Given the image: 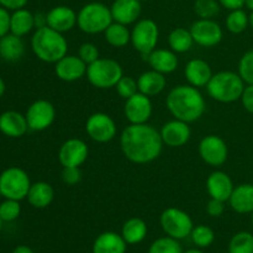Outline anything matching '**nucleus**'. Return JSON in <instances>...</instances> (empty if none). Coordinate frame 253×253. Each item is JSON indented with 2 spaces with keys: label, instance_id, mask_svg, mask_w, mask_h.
I'll return each instance as SVG.
<instances>
[{
  "label": "nucleus",
  "instance_id": "nucleus-13",
  "mask_svg": "<svg viewBox=\"0 0 253 253\" xmlns=\"http://www.w3.org/2000/svg\"><path fill=\"white\" fill-rule=\"evenodd\" d=\"M189 30L192 32L194 43L207 48L219 44L224 37L221 26L212 19L197 20L193 22Z\"/></svg>",
  "mask_w": 253,
  "mask_h": 253
},
{
  "label": "nucleus",
  "instance_id": "nucleus-40",
  "mask_svg": "<svg viewBox=\"0 0 253 253\" xmlns=\"http://www.w3.org/2000/svg\"><path fill=\"white\" fill-rule=\"evenodd\" d=\"M116 93L119 94V96H121L123 99H128L132 95H135L136 93H138V86H137V79L132 78V77L124 76L120 81L118 82L115 86Z\"/></svg>",
  "mask_w": 253,
  "mask_h": 253
},
{
  "label": "nucleus",
  "instance_id": "nucleus-6",
  "mask_svg": "<svg viewBox=\"0 0 253 253\" xmlns=\"http://www.w3.org/2000/svg\"><path fill=\"white\" fill-rule=\"evenodd\" d=\"M86 79L98 89L115 88L124 77V71L118 61L111 58H99L86 68Z\"/></svg>",
  "mask_w": 253,
  "mask_h": 253
},
{
  "label": "nucleus",
  "instance_id": "nucleus-16",
  "mask_svg": "<svg viewBox=\"0 0 253 253\" xmlns=\"http://www.w3.org/2000/svg\"><path fill=\"white\" fill-rule=\"evenodd\" d=\"M160 133L163 145L170 148H177L187 145L192 136V130L188 123L174 119L166 123L161 128Z\"/></svg>",
  "mask_w": 253,
  "mask_h": 253
},
{
  "label": "nucleus",
  "instance_id": "nucleus-37",
  "mask_svg": "<svg viewBox=\"0 0 253 253\" xmlns=\"http://www.w3.org/2000/svg\"><path fill=\"white\" fill-rule=\"evenodd\" d=\"M220 6L217 0H195L194 11L199 19H214L220 12Z\"/></svg>",
  "mask_w": 253,
  "mask_h": 253
},
{
  "label": "nucleus",
  "instance_id": "nucleus-14",
  "mask_svg": "<svg viewBox=\"0 0 253 253\" xmlns=\"http://www.w3.org/2000/svg\"><path fill=\"white\" fill-rule=\"evenodd\" d=\"M152 113L153 105L151 98L140 91L125 100L124 114L130 124H147Z\"/></svg>",
  "mask_w": 253,
  "mask_h": 253
},
{
  "label": "nucleus",
  "instance_id": "nucleus-56",
  "mask_svg": "<svg viewBox=\"0 0 253 253\" xmlns=\"http://www.w3.org/2000/svg\"><path fill=\"white\" fill-rule=\"evenodd\" d=\"M140 1H148V0H140Z\"/></svg>",
  "mask_w": 253,
  "mask_h": 253
},
{
  "label": "nucleus",
  "instance_id": "nucleus-33",
  "mask_svg": "<svg viewBox=\"0 0 253 253\" xmlns=\"http://www.w3.org/2000/svg\"><path fill=\"white\" fill-rule=\"evenodd\" d=\"M225 25H226L227 31H230L231 34H242V32L246 31L247 27L250 26L249 14H247L244 9L231 10V11L229 12V15L226 16Z\"/></svg>",
  "mask_w": 253,
  "mask_h": 253
},
{
  "label": "nucleus",
  "instance_id": "nucleus-38",
  "mask_svg": "<svg viewBox=\"0 0 253 253\" xmlns=\"http://www.w3.org/2000/svg\"><path fill=\"white\" fill-rule=\"evenodd\" d=\"M21 214V205L19 200L5 199L0 203V219L4 222L15 221Z\"/></svg>",
  "mask_w": 253,
  "mask_h": 253
},
{
  "label": "nucleus",
  "instance_id": "nucleus-35",
  "mask_svg": "<svg viewBox=\"0 0 253 253\" xmlns=\"http://www.w3.org/2000/svg\"><path fill=\"white\" fill-rule=\"evenodd\" d=\"M190 237L195 246L199 249H207L211 246L212 242L215 241V232L211 227L207 225H198L193 227Z\"/></svg>",
  "mask_w": 253,
  "mask_h": 253
},
{
  "label": "nucleus",
  "instance_id": "nucleus-3",
  "mask_svg": "<svg viewBox=\"0 0 253 253\" xmlns=\"http://www.w3.org/2000/svg\"><path fill=\"white\" fill-rule=\"evenodd\" d=\"M31 49L44 63H56L68 54V41L63 34L48 26L35 30L31 37Z\"/></svg>",
  "mask_w": 253,
  "mask_h": 253
},
{
  "label": "nucleus",
  "instance_id": "nucleus-48",
  "mask_svg": "<svg viewBox=\"0 0 253 253\" xmlns=\"http://www.w3.org/2000/svg\"><path fill=\"white\" fill-rule=\"evenodd\" d=\"M44 26H47V15L43 12L35 14V29H41Z\"/></svg>",
  "mask_w": 253,
  "mask_h": 253
},
{
  "label": "nucleus",
  "instance_id": "nucleus-46",
  "mask_svg": "<svg viewBox=\"0 0 253 253\" xmlns=\"http://www.w3.org/2000/svg\"><path fill=\"white\" fill-rule=\"evenodd\" d=\"M27 2H29V0H0V6L14 11V10L25 7Z\"/></svg>",
  "mask_w": 253,
  "mask_h": 253
},
{
  "label": "nucleus",
  "instance_id": "nucleus-42",
  "mask_svg": "<svg viewBox=\"0 0 253 253\" xmlns=\"http://www.w3.org/2000/svg\"><path fill=\"white\" fill-rule=\"evenodd\" d=\"M62 180L67 185H77L82 180V170L79 167H63Z\"/></svg>",
  "mask_w": 253,
  "mask_h": 253
},
{
  "label": "nucleus",
  "instance_id": "nucleus-19",
  "mask_svg": "<svg viewBox=\"0 0 253 253\" xmlns=\"http://www.w3.org/2000/svg\"><path fill=\"white\" fill-rule=\"evenodd\" d=\"M47 26L64 34L77 26V12L66 5L54 6L47 12Z\"/></svg>",
  "mask_w": 253,
  "mask_h": 253
},
{
  "label": "nucleus",
  "instance_id": "nucleus-54",
  "mask_svg": "<svg viewBox=\"0 0 253 253\" xmlns=\"http://www.w3.org/2000/svg\"><path fill=\"white\" fill-rule=\"evenodd\" d=\"M2 224H4V221H2V220L0 219V232H1V230H2Z\"/></svg>",
  "mask_w": 253,
  "mask_h": 253
},
{
  "label": "nucleus",
  "instance_id": "nucleus-26",
  "mask_svg": "<svg viewBox=\"0 0 253 253\" xmlns=\"http://www.w3.org/2000/svg\"><path fill=\"white\" fill-rule=\"evenodd\" d=\"M127 244L121 234L106 231L99 235L93 244V253H126Z\"/></svg>",
  "mask_w": 253,
  "mask_h": 253
},
{
  "label": "nucleus",
  "instance_id": "nucleus-17",
  "mask_svg": "<svg viewBox=\"0 0 253 253\" xmlns=\"http://www.w3.org/2000/svg\"><path fill=\"white\" fill-rule=\"evenodd\" d=\"M86 66L83 61L74 54H66L63 58L54 63V73L58 79L63 82H76L85 77Z\"/></svg>",
  "mask_w": 253,
  "mask_h": 253
},
{
  "label": "nucleus",
  "instance_id": "nucleus-24",
  "mask_svg": "<svg viewBox=\"0 0 253 253\" xmlns=\"http://www.w3.org/2000/svg\"><path fill=\"white\" fill-rule=\"evenodd\" d=\"M237 214H252L253 212V183H244L234 188L227 202Z\"/></svg>",
  "mask_w": 253,
  "mask_h": 253
},
{
  "label": "nucleus",
  "instance_id": "nucleus-11",
  "mask_svg": "<svg viewBox=\"0 0 253 253\" xmlns=\"http://www.w3.org/2000/svg\"><path fill=\"white\" fill-rule=\"evenodd\" d=\"M200 158L211 167H220L229 157V148L224 138L216 135H208L203 137L198 147Z\"/></svg>",
  "mask_w": 253,
  "mask_h": 253
},
{
  "label": "nucleus",
  "instance_id": "nucleus-44",
  "mask_svg": "<svg viewBox=\"0 0 253 253\" xmlns=\"http://www.w3.org/2000/svg\"><path fill=\"white\" fill-rule=\"evenodd\" d=\"M10 17L11 14L9 10L0 6V39L10 32Z\"/></svg>",
  "mask_w": 253,
  "mask_h": 253
},
{
  "label": "nucleus",
  "instance_id": "nucleus-32",
  "mask_svg": "<svg viewBox=\"0 0 253 253\" xmlns=\"http://www.w3.org/2000/svg\"><path fill=\"white\" fill-rule=\"evenodd\" d=\"M194 44L192 32L184 27H177L168 35V46L175 53H185L190 51Z\"/></svg>",
  "mask_w": 253,
  "mask_h": 253
},
{
  "label": "nucleus",
  "instance_id": "nucleus-5",
  "mask_svg": "<svg viewBox=\"0 0 253 253\" xmlns=\"http://www.w3.org/2000/svg\"><path fill=\"white\" fill-rule=\"evenodd\" d=\"M113 21L110 7L103 2L93 1L85 4L77 14V26L88 35L104 34Z\"/></svg>",
  "mask_w": 253,
  "mask_h": 253
},
{
  "label": "nucleus",
  "instance_id": "nucleus-34",
  "mask_svg": "<svg viewBox=\"0 0 253 253\" xmlns=\"http://www.w3.org/2000/svg\"><path fill=\"white\" fill-rule=\"evenodd\" d=\"M229 253H253V235L241 231L232 236L229 244Z\"/></svg>",
  "mask_w": 253,
  "mask_h": 253
},
{
  "label": "nucleus",
  "instance_id": "nucleus-21",
  "mask_svg": "<svg viewBox=\"0 0 253 253\" xmlns=\"http://www.w3.org/2000/svg\"><path fill=\"white\" fill-rule=\"evenodd\" d=\"M30 130L26 116L15 110L0 114V132L10 138H20Z\"/></svg>",
  "mask_w": 253,
  "mask_h": 253
},
{
  "label": "nucleus",
  "instance_id": "nucleus-39",
  "mask_svg": "<svg viewBox=\"0 0 253 253\" xmlns=\"http://www.w3.org/2000/svg\"><path fill=\"white\" fill-rule=\"evenodd\" d=\"M246 85L253 84V49L247 51L239 62V72Z\"/></svg>",
  "mask_w": 253,
  "mask_h": 253
},
{
  "label": "nucleus",
  "instance_id": "nucleus-1",
  "mask_svg": "<svg viewBox=\"0 0 253 253\" xmlns=\"http://www.w3.org/2000/svg\"><path fill=\"white\" fill-rule=\"evenodd\" d=\"M120 147L126 160L146 165L157 160L163 150L160 131L148 124H130L120 135Z\"/></svg>",
  "mask_w": 253,
  "mask_h": 253
},
{
  "label": "nucleus",
  "instance_id": "nucleus-55",
  "mask_svg": "<svg viewBox=\"0 0 253 253\" xmlns=\"http://www.w3.org/2000/svg\"><path fill=\"white\" fill-rule=\"evenodd\" d=\"M251 221H252V226H253V212L251 214Z\"/></svg>",
  "mask_w": 253,
  "mask_h": 253
},
{
  "label": "nucleus",
  "instance_id": "nucleus-27",
  "mask_svg": "<svg viewBox=\"0 0 253 253\" xmlns=\"http://www.w3.org/2000/svg\"><path fill=\"white\" fill-rule=\"evenodd\" d=\"M54 190L52 185L47 182L32 183L27 193L26 200L35 209H44L53 202Z\"/></svg>",
  "mask_w": 253,
  "mask_h": 253
},
{
  "label": "nucleus",
  "instance_id": "nucleus-36",
  "mask_svg": "<svg viewBox=\"0 0 253 253\" xmlns=\"http://www.w3.org/2000/svg\"><path fill=\"white\" fill-rule=\"evenodd\" d=\"M148 253H183V250L178 240L166 236L153 241L148 249Z\"/></svg>",
  "mask_w": 253,
  "mask_h": 253
},
{
  "label": "nucleus",
  "instance_id": "nucleus-8",
  "mask_svg": "<svg viewBox=\"0 0 253 253\" xmlns=\"http://www.w3.org/2000/svg\"><path fill=\"white\" fill-rule=\"evenodd\" d=\"M161 227L167 236L175 240H183L190 236L194 227L192 217L184 210L178 208H167L160 217Z\"/></svg>",
  "mask_w": 253,
  "mask_h": 253
},
{
  "label": "nucleus",
  "instance_id": "nucleus-10",
  "mask_svg": "<svg viewBox=\"0 0 253 253\" xmlns=\"http://www.w3.org/2000/svg\"><path fill=\"white\" fill-rule=\"evenodd\" d=\"M85 132L98 143L110 142L118 133V126L109 114L94 113L86 119Z\"/></svg>",
  "mask_w": 253,
  "mask_h": 253
},
{
  "label": "nucleus",
  "instance_id": "nucleus-43",
  "mask_svg": "<svg viewBox=\"0 0 253 253\" xmlns=\"http://www.w3.org/2000/svg\"><path fill=\"white\" fill-rule=\"evenodd\" d=\"M225 204H226V203L222 202V200L210 198L209 203H208L207 205V212L209 214V216L211 217L221 216L225 211Z\"/></svg>",
  "mask_w": 253,
  "mask_h": 253
},
{
  "label": "nucleus",
  "instance_id": "nucleus-53",
  "mask_svg": "<svg viewBox=\"0 0 253 253\" xmlns=\"http://www.w3.org/2000/svg\"><path fill=\"white\" fill-rule=\"evenodd\" d=\"M249 21H250V26L253 29V11H251V14L249 15Z\"/></svg>",
  "mask_w": 253,
  "mask_h": 253
},
{
  "label": "nucleus",
  "instance_id": "nucleus-47",
  "mask_svg": "<svg viewBox=\"0 0 253 253\" xmlns=\"http://www.w3.org/2000/svg\"><path fill=\"white\" fill-rule=\"evenodd\" d=\"M219 4L221 5L222 7L227 10H237V9H242L245 6V2L246 0H217Z\"/></svg>",
  "mask_w": 253,
  "mask_h": 253
},
{
  "label": "nucleus",
  "instance_id": "nucleus-50",
  "mask_svg": "<svg viewBox=\"0 0 253 253\" xmlns=\"http://www.w3.org/2000/svg\"><path fill=\"white\" fill-rule=\"evenodd\" d=\"M5 90H6V84H5L4 79L0 77V99H1L2 95H4Z\"/></svg>",
  "mask_w": 253,
  "mask_h": 253
},
{
  "label": "nucleus",
  "instance_id": "nucleus-9",
  "mask_svg": "<svg viewBox=\"0 0 253 253\" xmlns=\"http://www.w3.org/2000/svg\"><path fill=\"white\" fill-rule=\"evenodd\" d=\"M158 39L160 29L158 25L151 19L138 20L131 30V43L133 48L143 57L157 48Z\"/></svg>",
  "mask_w": 253,
  "mask_h": 253
},
{
  "label": "nucleus",
  "instance_id": "nucleus-22",
  "mask_svg": "<svg viewBox=\"0 0 253 253\" xmlns=\"http://www.w3.org/2000/svg\"><path fill=\"white\" fill-rule=\"evenodd\" d=\"M145 58L150 64L151 69L160 72L165 76L173 73L179 64L177 53L170 48H155Z\"/></svg>",
  "mask_w": 253,
  "mask_h": 253
},
{
  "label": "nucleus",
  "instance_id": "nucleus-12",
  "mask_svg": "<svg viewBox=\"0 0 253 253\" xmlns=\"http://www.w3.org/2000/svg\"><path fill=\"white\" fill-rule=\"evenodd\" d=\"M25 116L30 130L43 131L54 123L56 109L51 101L46 99H39L27 108Z\"/></svg>",
  "mask_w": 253,
  "mask_h": 253
},
{
  "label": "nucleus",
  "instance_id": "nucleus-4",
  "mask_svg": "<svg viewBox=\"0 0 253 253\" xmlns=\"http://www.w3.org/2000/svg\"><path fill=\"white\" fill-rule=\"evenodd\" d=\"M246 83L239 73L231 71H221L212 74L207 85L208 95L222 104L235 103L240 100Z\"/></svg>",
  "mask_w": 253,
  "mask_h": 253
},
{
  "label": "nucleus",
  "instance_id": "nucleus-51",
  "mask_svg": "<svg viewBox=\"0 0 253 253\" xmlns=\"http://www.w3.org/2000/svg\"><path fill=\"white\" fill-rule=\"evenodd\" d=\"M245 6H246L247 9L251 10V11H253V0H246V2H245Z\"/></svg>",
  "mask_w": 253,
  "mask_h": 253
},
{
  "label": "nucleus",
  "instance_id": "nucleus-28",
  "mask_svg": "<svg viewBox=\"0 0 253 253\" xmlns=\"http://www.w3.org/2000/svg\"><path fill=\"white\" fill-rule=\"evenodd\" d=\"M25 43L22 37L9 32L0 39V58L6 62H16L24 56Z\"/></svg>",
  "mask_w": 253,
  "mask_h": 253
},
{
  "label": "nucleus",
  "instance_id": "nucleus-30",
  "mask_svg": "<svg viewBox=\"0 0 253 253\" xmlns=\"http://www.w3.org/2000/svg\"><path fill=\"white\" fill-rule=\"evenodd\" d=\"M148 232L147 224L140 217H131L124 222L121 236L127 245L141 244L146 239Z\"/></svg>",
  "mask_w": 253,
  "mask_h": 253
},
{
  "label": "nucleus",
  "instance_id": "nucleus-41",
  "mask_svg": "<svg viewBox=\"0 0 253 253\" xmlns=\"http://www.w3.org/2000/svg\"><path fill=\"white\" fill-rule=\"evenodd\" d=\"M78 57L86 64H91L95 62L96 59L100 58V53H99V48L91 42H84L79 46L78 48Z\"/></svg>",
  "mask_w": 253,
  "mask_h": 253
},
{
  "label": "nucleus",
  "instance_id": "nucleus-7",
  "mask_svg": "<svg viewBox=\"0 0 253 253\" xmlns=\"http://www.w3.org/2000/svg\"><path fill=\"white\" fill-rule=\"evenodd\" d=\"M31 184L29 174L22 168L9 167L0 173V195L4 199H26Z\"/></svg>",
  "mask_w": 253,
  "mask_h": 253
},
{
  "label": "nucleus",
  "instance_id": "nucleus-23",
  "mask_svg": "<svg viewBox=\"0 0 253 253\" xmlns=\"http://www.w3.org/2000/svg\"><path fill=\"white\" fill-rule=\"evenodd\" d=\"M212 69L207 61L200 58L190 59L184 67V77L188 84L195 88L207 86L212 77Z\"/></svg>",
  "mask_w": 253,
  "mask_h": 253
},
{
  "label": "nucleus",
  "instance_id": "nucleus-49",
  "mask_svg": "<svg viewBox=\"0 0 253 253\" xmlns=\"http://www.w3.org/2000/svg\"><path fill=\"white\" fill-rule=\"evenodd\" d=\"M11 253H34L31 249L29 246H25V245H20V246L15 247L14 251Z\"/></svg>",
  "mask_w": 253,
  "mask_h": 253
},
{
  "label": "nucleus",
  "instance_id": "nucleus-52",
  "mask_svg": "<svg viewBox=\"0 0 253 253\" xmlns=\"http://www.w3.org/2000/svg\"><path fill=\"white\" fill-rule=\"evenodd\" d=\"M183 253H204L202 250H198V249H192V250H188V251L183 252Z\"/></svg>",
  "mask_w": 253,
  "mask_h": 253
},
{
  "label": "nucleus",
  "instance_id": "nucleus-45",
  "mask_svg": "<svg viewBox=\"0 0 253 253\" xmlns=\"http://www.w3.org/2000/svg\"><path fill=\"white\" fill-rule=\"evenodd\" d=\"M240 100H241L245 110L249 111L250 114H253V84L245 86V90Z\"/></svg>",
  "mask_w": 253,
  "mask_h": 253
},
{
  "label": "nucleus",
  "instance_id": "nucleus-29",
  "mask_svg": "<svg viewBox=\"0 0 253 253\" xmlns=\"http://www.w3.org/2000/svg\"><path fill=\"white\" fill-rule=\"evenodd\" d=\"M35 29V14L30 10L17 9L14 10L10 17V32L19 37L29 35Z\"/></svg>",
  "mask_w": 253,
  "mask_h": 253
},
{
  "label": "nucleus",
  "instance_id": "nucleus-20",
  "mask_svg": "<svg viewBox=\"0 0 253 253\" xmlns=\"http://www.w3.org/2000/svg\"><path fill=\"white\" fill-rule=\"evenodd\" d=\"M234 188V182L230 175L222 170H215L207 179V192L212 199L229 202Z\"/></svg>",
  "mask_w": 253,
  "mask_h": 253
},
{
  "label": "nucleus",
  "instance_id": "nucleus-15",
  "mask_svg": "<svg viewBox=\"0 0 253 253\" xmlns=\"http://www.w3.org/2000/svg\"><path fill=\"white\" fill-rule=\"evenodd\" d=\"M89 147L81 138L64 141L58 151V161L62 167H81L88 160Z\"/></svg>",
  "mask_w": 253,
  "mask_h": 253
},
{
  "label": "nucleus",
  "instance_id": "nucleus-18",
  "mask_svg": "<svg viewBox=\"0 0 253 253\" xmlns=\"http://www.w3.org/2000/svg\"><path fill=\"white\" fill-rule=\"evenodd\" d=\"M110 11L114 21L128 26L138 21L142 6L140 0H114Z\"/></svg>",
  "mask_w": 253,
  "mask_h": 253
},
{
  "label": "nucleus",
  "instance_id": "nucleus-31",
  "mask_svg": "<svg viewBox=\"0 0 253 253\" xmlns=\"http://www.w3.org/2000/svg\"><path fill=\"white\" fill-rule=\"evenodd\" d=\"M105 41L115 48H123L131 42V31L126 25L113 21L104 31Z\"/></svg>",
  "mask_w": 253,
  "mask_h": 253
},
{
  "label": "nucleus",
  "instance_id": "nucleus-2",
  "mask_svg": "<svg viewBox=\"0 0 253 253\" xmlns=\"http://www.w3.org/2000/svg\"><path fill=\"white\" fill-rule=\"evenodd\" d=\"M166 105L173 118L188 124L199 120L207 110V101L199 88L190 84H180L170 89Z\"/></svg>",
  "mask_w": 253,
  "mask_h": 253
},
{
  "label": "nucleus",
  "instance_id": "nucleus-25",
  "mask_svg": "<svg viewBox=\"0 0 253 253\" xmlns=\"http://www.w3.org/2000/svg\"><path fill=\"white\" fill-rule=\"evenodd\" d=\"M137 86L140 93L151 98V96L158 95L165 90L167 86V78L165 74L150 69V71H146L140 74V77L137 78Z\"/></svg>",
  "mask_w": 253,
  "mask_h": 253
}]
</instances>
